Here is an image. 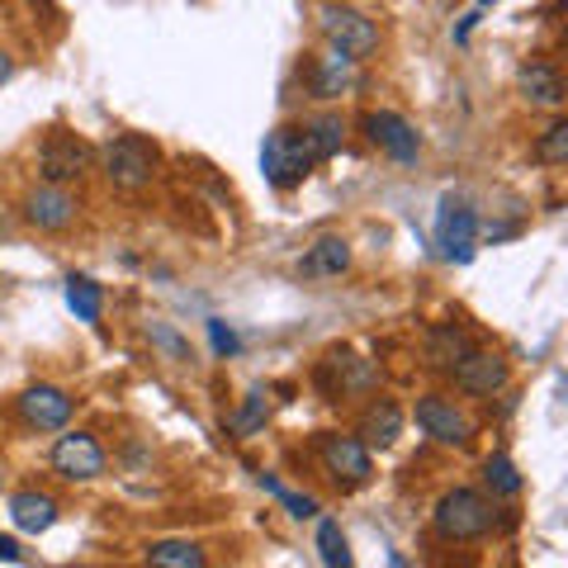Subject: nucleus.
Masks as SVG:
<instances>
[{"mask_svg": "<svg viewBox=\"0 0 568 568\" xmlns=\"http://www.w3.org/2000/svg\"><path fill=\"white\" fill-rule=\"evenodd\" d=\"M317 162H323V156H317V142L308 133V123H280V129L265 133V142H261V171L275 190L304 185V175Z\"/></svg>", "mask_w": 568, "mask_h": 568, "instance_id": "obj_1", "label": "nucleus"}, {"mask_svg": "<svg viewBox=\"0 0 568 568\" xmlns=\"http://www.w3.org/2000/svg\"><path fill=\"white\" fill-rule=\"evenodd\" d=\"M156 166H162V152H156V142H148L142 133H119L100 148V171L104 181L123 194H138L156 181Z\"/></svg>", "mask_w": 568, "mask_h": 568, "instance_id": "obj_2", "label": "nucleus"}, {"mask_svg": "<svg viewBox=\"0 0 568 568\" xmlns=\"http://www.w3.org/2000/svg\"><path fill=\"white\" fill-rule=\"evenodd\" d=\"M432 526L440 540L474 545L493 530V503L478 488H450V493H440V503L432 507Z\"/></svg>", "mask_w": 568, "mask_h": 568, "instance_id": "obj_3", "label": "nucleus"}, {"mask_svg": "<svg viewBox=\"0 0 568 568\" xmlns=\"http://www.w3.org/2000/svg\"><path fill=\"white\" fill-rule=\"evenodd\" d=\"M317 29H323V39L327 48L336 52H346V58H369V52L379 48V29L375 20H365L361 10H351V6H336V0H327V6H317Z\"/></svg>", "mask_w": 568, "mask_h": 568, "instance_id": "obj_4", "label": "nucleus"}, {"mask_svg": "<svg viewBox=\"0 0 568 568\" xmlns=\"http://www.w3.org/2000/svg\"><path fill=\"white\" fill-rule=\"evenodd\" d=\"M317 455H323V469L332 474L336 488H365L375 478V459L361 436H342V432H323L317 436Z\"/></svg>", "mask_w": 568, "mask_h": 568, "instance_id": "obj_5", "label": "nucleus"}, {"mask_svg": "<svg viewBox=\"0 0 568 568\" xmlns=\"http://www.w3.org/2000/svg\"><path fill=\"white\" fill-rule=\"evenodd\" d=\"M95 162V148L67 129H52L39 148V175L48 185H77Z\"/></svg>", "mask_w": 568, "mask_h": 568, "instance_id": "obj_6", "label": "nucleus"}, {"mask_svg": "<svg viewBox=\"0 0 568 568\" xmlns=\"http://www.w3.org/2000/svg\"><path fill=\"white\" fill-rule=\"evenodd\" d=\"M474 246H478V213L446 194L436 209V252L440 261H455V265H469L474 261Z\"/></svg>", "mask_w": 568, "mask_h": 568, "instance_id": "obj_7", "label": "nucleus"}, {"mask_svg": "<svg viewBox=\"0 0 568 568\" xmlns=\"http://www.w3.org/2000/svg\"><path fill=\"white\" fill-rule=\"evenodd\" d=\"M450 379L459 394H474V398H493L503 394L507 379H511V365L503 361L497 351H484V346H469L459 361L450 365Z\"/></svg>", "mask_w": 568, "mask_h": 568, "instance_id": "obj_8", "label": "nucleus"}, {"mask_svg": "<svg viewBox=\"0 0 568 568\" xmlns=\"http://www.w3.org/2000/svg\"><path fill=\"white\" fill-rule=\"evenodd\" d=\"M417 426L436 440V446H469L474 440V422L459 413L455 398H446V394H422L417 398Z\"/></svg>", "mask_w": 568, "mask_h": 568, "instance_id": "obj_9", "label": "nucleus"}, {"mask_svg": "<svg viewBox=\"0 0 568 568\" xmlns=\"http://www.w3.org/2000/svg\"><path fill=\"white\" fill-rule=\"evenodd\" d=\"M52 469H58L67 484H91L104 474V446L91 432H67L52 446Z\"/></svg>", "mask_w": 568, "mask_h": 568, "instance_id": "obj_10", "label": "nucleus"}, {"mask_svg": "<svg viewBox=\"0 0 568 568\" xmlns=\"http://www.w3.org/2000/svg\"><path fill=\"white\" fill-rule=\"evenodd\" d=\"M361 129H365V138L375 142L384 156H394V162H403V166L417 162L422 138H417V129H413V123H407L403 114H394V110H369V114L361 119Z\"/></svg>", "mask_w": 568, "mask_h": 568, "instance_id": "obj_11", "label": "nucleus"}, {"mask_svg": "<svg viewBox=\"0 0 568 568\" xmlns=\"http://www.w3.org/2000/svg\"><path fill=\"white\" fill-rule=\"evenodd\" d=\"M77 194H71L67 185H39V190H29L24 194V223L29 227H39V233H67L71 223H77Z\"/></svg>", "mask_w": 568, "mask_h": 568, "instance_id": "obj_12", "label": "nucleus"}, {"mask_svg": "<svg viewBox=\"0 0 568 568\" xmlns=\"http://www.w3.org/2000/svg\"><path fill=\"white\" fill-rule=\"evenodd\" d=\"M77 413V398L67 394L58 384H33L20 394V417L33 426V432H62Z\"/></svg>", "mask_w": 568, "mask_h": 568, "instance_id": "obj_13", "label": "nucleus"}, {"mask_svg": "<svg viewBox=\"0 0 568 568\" xmlns=\"http://www.w3.org/2000/svg\"><path fill=\"white\" fill-rule=\"evenodd\" d=\"M517 91H521V100L530 104V110H564V100H568L564 77L549 62H526L517 71Z\"/></svg>", "mask_w": 568, "mask_h": 568, "instance_id": "obj_14", "label": "nucleus"}, {"mask_svg": "<svg viewBox=\"0 0 568 568\" xmlns=\"http://www.w3.org/2000/svg\"><path fill=\"white\" fill-rule=\"evenodd\" d=\"M308 85H313V95H317V100H342L351 85H355V58H346V52L327 48L323 58H313V67H308Z\"/></svg>", "mask_w": 568, "mask_h": 568, "instance_id": "obj_15", "label": "nucleus"}, {"mask_svg": "<svg viewBox=\"0 0 568 568\" xmlns=\"http://www.w3.org/2000/svg\"><path fill=\"white\" fill-rule=\"evenodd\" d=\"M398 432H403V407L394 403V398H375L361 413V426H355V436L365 440V446H379V450H388L398 440Z\"/></svg>", "mask_w": 568, "mask_h": 568, "instance_id": "obj_16", "label": "nucleus"}, {"mask_svg": "<svg viewBox=\"0 0 568 568\" xmlns=\"http://www.w3.org/2000/svg\"><path fill=\"white\" fill-rule=\"evenodd\" d=\"M10 521L20 526L24 536H43V530H52V521H58V503L39 488H20L10 497Z\"/></svg>", "mask_w": 568, "mask_h": 568, "instance_id": "obj_17", "label": "nucleus"}, {"mask_svg": "<svg viewBox=\"0 0 568 568\" xmlns=\"http://www.w3.org/2000/svg\"><path fill=\"white\" fill-rule=\"evenodd\" d=\"M298 271H304L308 280H336L351 271V246L342 237H317L308 246V256L298 261Z\"/></svg>", "mask_w": 568, "mask_h": 568, "instance_id": "obj_18", "label": "nucleus"}, {"mask_svg": "<svg viewBox=\"0 0 568 568\" xmlns=\"http://www.w3.org/2000/svg\"><path fill=\"white\" fill-rule=\"evenodd\" d=\"M469 346H478V342L459 323H440V327L426 332V361H432L436 369H450Z\"/></svg>", "mask_w": 568, "mask_h": 568, "instance_id": "obj_19", "label": "nucleus"}, {"mask_svg": "<svg viewBox=\"0 0 568 568\" xmlns=\"http://www.w3.org/2000/svg\"><path fill=\"white\" fill-rule=\"evenodd\" d=\"M67 308L77 313L81 323L95 327L100 317H104V290H100L91 275H71V280H67Z\"/></svg>", "mask_w": 568, "mask_h": 568, "instance_id": "obj_20", "label": "nucleus"}, {"mask_svg": "<svg viewBox=\"0 0 568 568\" xmlns=\"http://www.w3.org/2000/svg\"><path fill=\"white\" fill-rule=\"evenodd\" d=\"M148 564H156V568H204L209 555L194 540H152Z\"/></svg>", "mask_w": 568, "mask_h": 568, "instance_id": "obj_21", "label": "nucleus"}, {"mask_svg": "<svg viewBox=\"0 0 568 568\" xmlns=\"http://www.w3.org/2000/svg\"><path fill=\"white\" fill-rule=\"evenodd\" d=\"M484 488H488L493 497H521L526 478H521L517 465H511V455H507V450L488 455V465H484Z\"/></svg>", "mask_w": 568, "mask_h": 568, "instance_id": "obj_22", "label": "nucleus"}, {"mask_svg": "<svg viewBox=\"0 0 568 568\" xmlns=\"http://www.w3.org/2000/svg\"><path fill=\"white\" fill-rule=\"evenodd\" d=\"M256 484H261L265 493H271L275 503H280L284 511H290V517H298V521H304V517H317V511H323V507H317V497H308V493H294V488H284L275 474H256Z\"/></svg>", "mask_w": 568, "mask_h": 568, "instance_id": "obj_23", "label": "nucleus"}, {"mask_svg": "<svg viewBox=\"0 0 568 568\" xmlns=\"http://www.w3.org/2000/svg\"><path fill=\"white\" fill-rule=\"evenodd\" d=\"M265 413H271V407H265V388H252V394H246V403L237 407L233 417H227V432H233L237 440L256 436L261 426H265Z\"/></svg>", "mask_w": 568, "mask_h": 568, "instance_id": "obj_24", "label": "nucleus"}, {"mask_svg": "<svg viewBox=\"0 0 568 568\" xmlns=\"http://www.w3.org/2000/svg\"><path fill=\"white\" fill-rule=\"evenodd\" d=\"M540 166H564L568 162V119H555L549 129L536 138V148H530Z\"/></svg>", "mask_w": 568, "mask_h": 568, "instance_id": "obj_25", "label": "nucleus"}, {"mask_svg": "<svg viewBox=\"0 0 568 568\" xmlns=\"http://www.w3.org/2000/svg\"><path fill=\"white\" fill-rule=\"evenodd\" d=\"M317 559H323L327 568H346V564H351V549H346V536H342V521L323 517V526H317Z\"/></svg>", "mask_w": 568, "mask_h": 568, "instance_id": "obj_26", "label": "nucleus"}, {"mask_svg": "<svg viewBox=\"0 0 568 568\" xmlns=\"http://www.w3.org/2000/svg\"><path fill=\"white\" fill-rule=\"evenodd\" d=\"M308 133H313V142H317V156H323V162H327V156L342 152V138H346V129H342V119H336V114L313 119V123H308Z\"/></svg>", "mask_w": 568, "mask_h": 568, "instance_id": "obj_27", "label": "nucleus"}, {"mask_svg": "<svg viewBox=\"0 0 568 568\" xmlns=\"http://www.w3.org/2000/svg\"><path fill=\"white\" fill-rule=\"evenodd\" d=\"M209 342H213V355H223V361H227V355H237V351H242V336H237L233 327H227L223 317H209Z\"/></svg>", "mask_w": 568, "mask_h": 568, "instance_id": "obj_28", "label": "nucleus"}, {"mask_svg": "<svg viewBox=\"0 0 568 568\" xmlns=\"http://www.w3.org/2000/svg\"><path fill=\"white\" fill-rule=\"evenodd\" d=\"M148 336H152V342H156V346H162V351L171 355V361H185V355H190V346H185L181 336H175L166 323H152V327H148Z\"/></svg>", "mask_w": 568, "mask_h": 568, "instance_id": "obj_29", "label": "nucleus"}, {"mask_svg": "<svg viewBox=\"0 0 568 568\" xmlns=\"http://www.w3.org/2000/svg\"><path fill=\"white\" fill-rule=\"evenodd\" d=\"M0 564H24V549H20V540L0 536Z\"/></svg>", "mask_w": 568, "mask_h": 568, "instance_id": "obj_30", "label": "nucleus"}, {"mask_svg": "<svg viewBox=\"0 0 568 568\" xmlns=\"http://www.w3.org/2000/svg\"><path fill=\"white\" fill-rule=\"evenodd\" d=\"M14 77V58H10V52L6 48H0V85H6Z\"/></svg>", "mask_w": 568, "mask_h": 568, "instance_id": "obj_31", "label": "nucleus"}, {"mask_svg": "<svg viewBox=\"0 0 568 568\" xmlns=\"http://www.w3.org/2000/svg\"><path fill=\"white\" fill-rule=\"evenodd\" d=\"M488 6H497V0H478V14H484V10H488Z\"/></svg>", "mask_w": 568, "mask_h": 568, "instance_id": "obj_32", "label": "nucleus"}]
</instances>
